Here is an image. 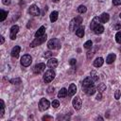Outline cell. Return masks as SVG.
I'll return each mask as SVG.
<instances>
[{
	"label": "cell",
	"instance_id": "cell-12",
	"mask_svg": "<svg viewBox=\"0 0 121 121\" xmlns=\"http://www.w3.org/2000/svg\"><path fill=\"white\" fill-rule=\"evenodd\" d=\"M49 68H51V69H54V68H56L57 66H58V60L57 59H55V58H53V59H49V60L47 61V64H46Z\"/></svg>",
	"mask_w": 121,
	"mask_h": 121
},
{
	"label": "cell",
	"instance_id": "cell-35",
	"mask_svg": "<svg viewBox=\"0 0 121 121\" xmlns=\"http://www.w3.org/2000/svg\"><path fill=\"white\" fill-rule=\"evenodd\" d=\"M54 87H52V86H50V87H48L47 88V93L49 94V95H51V94H54Z\"/></svg>",
	"mask_w": 121,
	"mask_h": 121
},
{
	"label": "cell",
	"instance_id": "cell-2",
	"mask_svg": "<svg viewBox=\"0 0 121 121\" xmlns=\"http://www.w3.org/2000/svg\"><path fill=\"white\" fill-rule=\"evenodd\" d=\"M55 76H56L55 71L53 69H49L43 75V81L46 82V83H49V82H51L55 78Z\"/></svg>",
	"mask_w": 121,
	"mask_h": 121
},
{
	"label": "cell",
	"instance_id": "cell-23",
	"mask_svg": "<svg viewBox=\"0 0 121 121\" xmlns=\"http://www.w3.org/2000/svg\"><path fill=\"white\" fill-rule=\"evenodd\" d=\"M66 95H67V90H66L65 88H61L59 94H58V97H59V98H63V97H65Z\"/></svg>",
	"mask_w": 121,
	"mask_h": 121
},
{
	"label": "cell",
	"instance_id": "cell-43",
	"mask_svg": "<svg viewBox=\"0 0 121 121\" xmlns=\"http://www.w3.org/2000/svg\"><path fill=\"white\" fill-rule=\"evenodd\" d=\"M60 0H52V2H55V3H57V2H59Z\"/></svg>",
	"mask_w": 121,
	"mask_h": 121
},
{
	"label": "cell",
	"instance_id": "cell-44",
	"mask_svg": "<svg viewBox=\"0 0 121 121\" xmlns=\"http://www.w3.org/2000/svg\"><path fill=\"white\" fill-rule=\"evenodd\" d=\"M119 27H120V26H119V25H117V26H116V29H119Z\"/></svg>",
	"mask_w": 121,
	"mask_h": 121
},
{
	"label": "cell",
	"instance_id": "cell-41",
	"mask_svg": "<svg viewBox=\"0 0 121 121\" xmlns=\"http://www.w3.org/2000/svg\"><path fill=\"white\" fill-rule=\"evenodd\" d=\"M2 3L4 5H9L10 4V0H2Z\"/></svg>",
	"mask_w": 121,
	"mask_h": 121
},
{
	"label": "cell",
	"instance_id": "cell-25",
	"mask_svg": "<svg viewBox=\"0 0 121 121\" xmlns=\"http://www.w3.org/2000/svg\"><path fill=\"white\" fill-rule=\"evenodd\" d=\"M0 14H1V17H0V21L3 22L6 18H7V15H8V11H5L3 9L0 10Z\"/></svg>",
	"mask_w": 121,
	"mask_h": 121
},
{
	"label": "cell",
	"instance_id": "cell-29",
	"mask_svg": "<svg viewBox=\"0 0 121 121\" xmlns=\"http://www.w3.org/2000/svg\"><path fill=\"white\" fill-rule=\"evenodd\" d=\"M91 78H93L94 81H96L98 79V76H97V74H96V72L95 70H92L91 71Z\"/></svg>",
	"mask_w": 121,
	"mask_h": 121
},
{
	"label": "cell",
	"instance_id": "cell-17",
	"mask_svg": "<svg viewBox=\"0 0 121 121\" xmlns=\"http://www.w3.org/2000/svg\"><path fill=\"white\" fill-rule=\"evenodd\" d=\"M99 19H100V22L101 23H107L109 20H110V15L106 12H103L100 16H99Z\"/></svg>",
	"mask_w": 121,
	"mask_h": 121
},
{
	"label": "cell",
	"instance_id": "cell-27",
	"mask_svg": "<svg viewBox=\"0 0 121 121\" xmlns=\"http://www.w3.org/2000/svg\"><path fill=\"white\" fill-rule=\"evenodd\" d=\"M0 103H1V110H0V117H2L4 115V112H5V104H4V101L1 99L0 100Z\"/></svg>",
	"mask_w": 121,
	"mask_h": 121
},
{
	"label": "cell",
	"instance_id": "cell-5",
	"mask_svg": "<svg viewBox=\"0 0 121 121\" xmlns=\"http://www.w3.org/2000/svg\"><path fill=\"white\" fill-rule=\"evenodd\" d=\"M31 62H32V58L28 54H26L21 58V64L24 67H28L31 64Z\"/></svg>",
	"mask_w": 121,
	"mask_h": 121
},
{
	"label": "cell",
	"instance_id": "cell-21",
	"mask_svg": "<svg viewBox=\"0 0 121 121\" xmlns=\"http://www.w3.org/2000/svg\"><path fill=\"white\" fill-rule=\"evenodd\" d=\"M115 59H116L115 54H113V53L112 54H109L108 57H107V59H106V62L109 63V64H111V63H112L115 60Z\"/></svg>",
	"mask_w": 121,
	"mask_h": 121
},
{
	"label": "cell",
	"instance_id": "cell-4",
	"mask_svg": "<svg viewBox=\"0 0 121 121\" xmlns=\"http://www.w3.org/2000/svg\"><path fill=\"white\" fill-rule=\"evenodd\" d=\"M47 47L49 49H60V40H58L56 38H53V39L49 40L48 43H47Z\"/></svg>",
	"mask_w": 121,
	"mask_h": 121
},
{
	"label": "cell",
	"instance_id": "cell-38",
	"mask_svg": "<svg viewBox=\"0 0 121 121\" xmlns=\"http://www.w3.org/2000/svg\"><path fill=\"white\" fill-rule=\"evenodd\" d=\"M112 4L114 6H119L121 5V0H112Z\"/></svg>",
	"mask_w": 121,
	"mask_h": 121
},
{
	"label": "cell",
	"instance_id": "cell-37",
	"mask_svg": "<svg viewBox=\"0 0 121 121\" xmlns=\"http://www.w3.org/2000/svg\"><path fill=\"white\" fill-rule=\"evenodd\" d=\"M43 56H44V58H50L52 56V52L51 51H46Z\"/></svg>",
	"mask_w": 121,
	"mask_h": 121
},
{
	"label": "cell",
	"instance_id": "cell-39",
	"mask_svg": "<svg viewBox=\"0 0 121 121\" xmlns=\"http://www.w3.org/2000/svg\"><path fill=\"white\" fill-rule=\"evenodd\" d=\"M96 99L97 100H101L102 99V93H99L98 92V94L96 95Z\"/></svg>",
	"mask_w": 121,
	"mask_h": 121
},
{
	"label": "cell",
	"instance_id": "cell-33",
	"mask_svg": "<svg viewBox=\"0 0 121 121\" xmlns=\"http://www.w3.org/2000/svg\"><path fill=\"white\" fill-rule=\"evenodd\" d=\"M120 95H121V91L120 90H116L115 93H114V98L115 99H119Z\"/></svg>",
	"mask_w": 121,
	"mask_h": 121
},
{
	"label": "cell",
	"instance_id": "cell-42",
	"mask_svg": "<svg viewBox=\"0 0 121 121\" xmlns=\"http://www.w3.org/2000/svg\"><path fill=\"white\" fill-rule=\"evenodd\" d=\"M0 40H1V41H0V43H1V44H3V43H4V42H5L4 37H3V36H1V37H0Z\"/></svg>",
	"mask_w": 121,
	"mask_h": 121
},
{
	"label": "cell",
	"instance_id": "cell-30",
	"mask_svg": "<svg viewBox=\"0 0 121 121\" xmlns=\"http://www.w3.org/2000/svg\"><path fill=\"white\" fill-rule=\"evenodd\" d=\"M9 81H10V83H12V84H19V83H21V78H11Z\"/></svg>",
	"mask_w": 121,
	"mask_h": 121
},
{
	"label": "cell",
	"instance_id": "cell-14",
	"mask_svg": "<svg viewBox=\"0 0 121 121\" xmlns=\"http://www.w3.org/2000/svg\"><path fill=\"white\" fill-rule=\"evenodd\" d=\"M20 50H21V48H20V46H18V45H15L12 49H11V52H10V55H11V57H13V58H18V56H19V53H20Z\"/></svg>",
	"mask_w": 121,
	"mask_h": 121
},
{
	"label": "cell",
	"instance_id": "cell-3",
	"mask_svg": "<svg viewBox=\"0 0 121 121\" xmlns=\"http://www.w3.org/2000/svg\"><path fill=\"white\" fill-rule=\"evenodd\" d=\"M46 39H47L46 34H44V35H43V36H41V37L35 38V39L30 43V47H35V46H38V45L43 43L46 41Z\"/></svg>",
	"mask_w": 121,
	"mask_h": 121
},
{
	"label": "cell",
	"instance_id": "cell-10",
	"mask_svg": "<svg viewBox=\"0 0 121 121\" xmlns=\"http://www.w3.org/2000/svg\"><path fill=\"white\" fill-rule=\"evenodd\" d=\"M28 11H29V13H30L31 15H33V16H38V15L40 14V9H39V8H38L36 5L30 6Z\"/></svg>",
	"mask_w": 121,
	"mask_h": 121
},
{
	"label": "cell",
	"instance_id": "cell-28",
	"mask_svg": "<svg viewBox=\"0 0 121 121\" xmlns=\"http://www.w3.org/2000/svg\"><path fill=\"white\" fill-rule=\"evenodd\" d=\"M86 10H87V8L85 6H83V5H80L78 8V13H84V12H86Z\"/></svg>",
	"mask_w": 121,
	"mask_h": 121
},
{
	"label": "cell",
	"instance_id": "cell-11",
	"mask_svg": "<svg viewBox=\"0 0 121 121\" xmlns=\"http://www.w3.org/2000/svg\"><path fill=\"white\" fill-rule=\"evenodd\" d=\"M94 82H95V81L93 80V78H92L91 77H87V78H85L83 79V81H82V86H83V88H85V87L94 85Z\"/></svg>",
	"mask_w": 121,
	"mask_h": 121
},
{
	"label": "cell",
	"instance_id": "cell-18",
	"mask_svg": "<svg viewBox=\"0 0 121 121\" xmlns=\"http://www.w3.org/2000/svg\"><path fill=\"white\" fill-rule=\"evenodd\" d=\"M44 33H45V26H42L36 31L35 37H36V38H37V37H41V36L44 35Z\"/></svg>",
	"mask_w": 121,
	"mask_h": 121
},
{
	"label": "cell",
	"instance_id": "cell-24",
	"mask_svg": "<svg viewBox=\"0 0 121 121\" xmlns=\"http://www.w3.org/2000/svg\"><path fill=\"white\" fill-rule=\"evenodd\" d=\"M58 11H52L50 13V21L53 23V22H56L57 19H58Z\"/></svg>",
	"mask_w": 121,
	"mask_h": 121
},
{
	"label": "cell",
	"instance_id": "cell-13",
	"mask_svg": "<svg viewBox=\"0 0 121 121\" xmlns=\"http://www.w3.org/2000/svg\"><path fill=\"white\" fill-rule=\"evenodd\" d=\"M84 92L86 95H92L95 93V87L94 85H91V86H88V87H85L84 88Z\"/></svg>",
	"mask_w": 121,
	"mask_h": 121
},
{
	"label": "cell",
	"instance_id": "cell-16",
	"mask_svg": "<svg viewBox=\"0 0 121 121\" xmlns=\"http://www.w3.org/2000/svg\"><path fill=\"white\" fill-rule=\"evenodd\" d=\"M103 63H104V60L101 57H97L94 60V66H95V67H100V66H102Z\"/></svg>",
	"mask_w": 121,
	"mask_h": 121
},
{
	"label": "cell",
	"instance_id": "cell-36",
	"mask_svg": "<svg viewBox=\"0 0 121 121\" xmlns=\"http://www.w3.org/2000/svg\"><path fill=\"white\" fill-rule=\"evenodd\" d=\"M43 120H53V117L52 116H50V115H44V116H43V118H42Z\"/></svg>",
	"mask_w": 121,
	"mask_h": 121
},
{
	"label": "cell",
	"instance_id": "cell-26",
	"mask_svg": "<svg viewBox=\"0 0 121 121\" xmlns=\"http://www.w3.org/2000/svg\"><path fill=\"white\" fill-rule=\"evenodd\" d=\"M97 90H98L99 93H103L106 90V85L104 83H99L98 86H97Z\"/></svg>",
	"mask_w": 121,
	"mask_h": 121
},
{
	"label": "cell",
	"instance_id": "cell-19",
	"mask_svg": "<svg viewBox=\"0 0 121 121\" xmlns=\"http://www.w3.org/2000/svg\"><path fill=\"white\" fill-rule=\"evenodd\" d=\"M77 92V86L74 84V83H71L70 86H69V89H68V95H74Z\"/></svg>",
	"mask_w": 121,
	"mask_h": 121
},
{
	"label": "cell",
	"instance_id": "cell-45",
	"mask_svg": "<svg viewBox=\"0 0 121 121\" xmlns=\"http://www.w3.org/2000/svg\"><path fill=\"white\" fill-rule=\"evenodd\" d=\"M119 17H120V19H121V13H120V14H119Z\"/></svg>",
	"mask_w": 121,
	"mask_h": 121
},
{
	"label": "cell",
	"instance_id": "cell-31",
	"mask_svg": "<svg viewBox=\"0 0 121 121\" xmlns=\"http://www.w3.org/2000/svg\"><path fill=\"white\" fill-rule=\"evenodd\" d=\"M92 46H93V42H92L91 40L87 41V42L84 43V48H87V49H89V48H91Z\"/></svg>",
	"mask_w": 121,
	"mask_h": 121
},
{
	"label": "cell",
	"instance_id": "cell-34",
	"mask_svg": "<svg viewBox=\"0 0 121 121\" xmlns=\"http://www.w3.org/2000/svg\"><path fill=\"white\" fill-rule=\"evenodd\" d=\"M51 104H52V106H53L54 108H58V107L60 106V102H59V100H57V99H56V100H53Z\"/></svg>",
	"mask_w": 121,
	"mask_h": 121
},
{
	"label": "cell",
	"instance_id": "cell-20",
	"mask_svg": "<svg viewBox=\"0 0 121 121\" xmlns=\"http://www.w3.org/2000/svg\"><path fill=\"white\" fill-rule=\"evenodd\" d=\"M93 30H94V32H95V34H97V35H98V34L103 33V31H104V27H103V26H102V25H100V24H99V25H97V26H96Z\"/></svg>",
	"mask_w": 121,
	"mask_h": 121
},
{
	"label": "cell",
	"instance_id": "cell-15",
	"mask_svg": "<svg viewBox=\"0 0 121 121\" xmlns=\"http://www.w3.org/2000/svg\"><path fill=\"white\" fill-rule=\"evenodd\" d=\"M99 23H101V22H100L99 17H98V16H95V17L92 20V22H91V26H90L91 29H94L97 25H99Z\"/></svg>",
	"mask_w": 121,
	"mask_h": 121
},
{
	"label": "cell",
	"instance_id": "cell-7",
	"mask_svg": "<svg viewBox=\"0 0 121 121\" xmlns=\"http://www.w3.org/2000/svg\"><path fill=\"white\" fill-rule=\"evenodd\" d=\"M18 31H19V26H18L17 25L12 26L11 28H10V31H9V38H10L11 40H15Z\"/></svg>",
	"mask_w": 121,
	"mask_h": 121
},
{
	"label": "cell",
	"instance_id": "cell-40",
	"mask_svg": "<svg viewBox=\"0 0 121 121\" xmlns=\"http://www.w3.org/2000/svg\"><path fill=\"white\" fill-rule=\"evenodd\" d=\"M76 62H77V60H76L75 59H71V60H70V61H69L70 65H75V64H76Z\"/></svg>",
	"mask_w": 121,
	"mask_h": 121
},
{
	"label": "cell",
	"instance_id": "cell-32",
	"mask_svg": "<svg viewBox=\"0 0 121 121\" xmlns=\"http://www.w3.org/2000/svg\"><path fill=\"white\" fill-rule=\"evenodd\" d=\"M115 41H116L118 43H121V31H118V32L115 34Z\"/></svg>",
	"mask_w": 121,
	"mask_h": 121
},
{
	"label": "cell",
	"instance_id": "cell-9",
	"mask_svg": "<svg viewBox=\"0 0 121 121\" xmlns=\"http://www.w3.org/2000/svg\"><path fill=\"white\" fill-rule=\"evenodd\" d=\"M44 69H45V64H44V63H38V64H36V65L34 66L33 72H34L35 74H40V73H42L43 71H44Z\"/></svg>",
	"mask_w": 121,
	"mask_h": 121
},
{
	"label": "cell",
	"instance_id": "cell-22",
	"mask_svg": "<svg viewBox=\"0 0 121 121\" xmlns=\"http://www.w3.org/2000/svg\"><path fill=\"white\" fill-rule=\"evenodd\" d=\"M76 35H77L78 38H82V37L84 36V27L80 26L76 30Z\"/></svg>",
	"mask_w": 121,
	"mask_h": 121
},
{
	"label": "cell",
	"instance_id": "cell-1",
	"mask_svg": "<svg viewBox=\"0 0 121 121\" xmlns=\"http://www.w3.org/2000/svg\"><path fill=\"white\" fill-rule=\"evenodd\" d=\"M82 23V18L80 16H77L74 19L71 20L70 24H69V29L70 31H76L81 25Z\"/></svg>",
	"mask_w": 121,
	"mask_h": 121
},
{
	"label": "cell",
	"instance_id": "cell-6",
	"mask_svg": "<svg viewBox=\"0 0 121 121\" xmlns=\"http://www.w3.org/2000/svg\"><path fill=\"white\" fill-rule=\"evenodd\" d=\"M49 106H50V102L47 99L41 98V100L39 102V109H40V111H45V110H47L49 108Z\"/></svg>",
	"mask_w": 121,
	"mask_h": 121
},
{
	"label": "cell",
	"instance_id": "cell-8",
	"mask_svg": "<svg viewBox=\"0 0 121 121\" xmlns=\"http://www.w3.org/2000/svg\"><path fill=\"white\" fill-rule=\"evenodd\" d=\"M72 104H73L74 109H76V110H79V109L81 108V105H82V102H81L80 97H79V96H76V97L73 99Z\"/></svg>",
	"mask_w": 121,
	"mask_h": 121
}]
</instances>
